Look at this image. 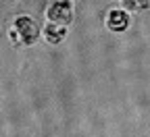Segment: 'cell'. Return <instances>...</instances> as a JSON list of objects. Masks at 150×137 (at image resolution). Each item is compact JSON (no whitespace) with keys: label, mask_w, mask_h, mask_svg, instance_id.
Listing matches in <instances>:
<instances>
[{"label":"cell","mask_w":150,"mask_h":137,"mask_svg":"<svg viewBox=\"0 0 150 137\" xmlns=\"http://www.w3.org/2000/svg\"><path fill=\"white\" fill-rule=\"evenodd\" d=\"M106 27L110 31H117V33L125 31L129 27V15L125 11H121V8H112L108 13V17H106Z\"/></svg>","instance_id":"3957f363"},{"label":"cell","mask_w":150,"mask_h":137,"mask_svg":"<svg viewBox=\"0 0 150 137\" xmlns=\"http://www.w3.org/2000/svg\"><path fill=\"white\" fill-rule=\"evenodd\" d=\"M148 2H134V0H125L123 2V8H146Z\"/></svg>","instance_id":"5b68a950"},{"label":"cell","mask_w":150,"mask_h":137,"mask_svg":"<svg viewBox=\"0 0 150 137\" xmlns=\"http://www.w3.org/2000/svg\"><path fill=\"white\" fill-rule=\"evenodd\" d=\"M42 35H44V40H46L48 44H61V42L65 40V35H67V27L54 25V23H46Z\"/></svg>","instance_id":"277c9868"},{"label":"cell","mask_w":150,"mask_h":137,"mask_svg":"<svg viewBox=\"0 0 150 137\" xmlns=\"http://www.w3.org/2000/svg\"><path fill=\"white\" fill-rule=\"evenodd\" d=\"M46 17H48V23H54V25H69L71 19H73V4L69 0H56V2H50L48 11H46Z\"/></svg>","instance_id":"7a4b0ae2"},{"label":"cell","mask_w":150,"mask_h":137,"mask_svg":"<svg viewBox=\"0 0 150 137\" xmlns=\"http://www.w3.org/2000/svg\"><path fill=\"white\" fill-rule=\"evenodd\" d=\"M38 37H40V27H38V23L31 17L21 15V17L15 19V23H13V40H19L25 46H31V44L38 42Z\"/></svg>","instance_id":"6da1fadb"}]
</instances>
